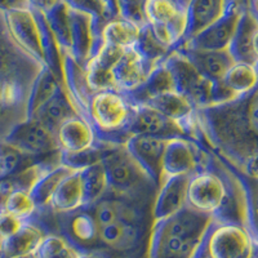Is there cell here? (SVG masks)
<instances>
[{
  "label": "cell",
  "instance_id": "1f68e13d",
  "mask_svg": "<svg viewBox=\"0 0 258 258\" xmlns=\"http://www.w3.org/2000/svg\"><path fill=\"white\" fill-rule=\"evenodd\" d=\"M3 209L24 221H29L39 211L31 194L22 190L11 191L4 199Z\"/></svg>",
  "mask_w": 258,
  "mask_h": 258
},
{
  "label": "cell",
  "instance_id": "f35d334b",
  "mask_svg": "<svg viewBox=\"0 0 258 258\" xmlns=\"http://www.w3.org/2000/svg\"><path fill=\"white\" fill-rule=\"evenodd\" d=\"M107 7H109L110 12H111L112 17H120V9H119V3H117V0H103Z\"/></svg>",
  "mask_w": 258,
  "mask_h": 258
},
{
  "label": "cell",
  "instance_id": "e575fe53",
  "mask_svg": "<svg viewBox=\"0 0 258 258\" xmlns=\"http://www.w3.org/2000/svg\"><path fill=\"white\" fill-rule=\"evenodd\" d=\"M91 208L93 209L94 220H96L97 225L100 226V227L110 225V223L119 220V212H117L116 200L106 199L105 197L103 199L98 200V202H97L93 207H91Z\"/></svg>",
  "mask_w": 258,
  "mask_h": 258
},
{
  "label": "cell",
  "instance_id": "6da1fadb",
  "mask_svg": "<svg viewBox=\"0 0 258 258\" xmlns=\"http://www.w3.org/2000/svg\"><path fill=\"white\" fill-rule=\"evenodd\" d=\"M199 144L244 177H258V84L229 102L198 110Z\"/></svg>",
  "mask_w": 258,
  "mask_h": 258
},
{
  "label": "cell",
  "instance_id": "52a82bcc",
  "mask_svg": "<svg viewBox=\"0 0 258 258\" xmlns=\"http://www.w3.org/2000/svg\"><path fill=\"white\" fill-rule=\"evenodd\" d=\"M209 158V150L192 138H168L161 159L163 173L160 186L170 177L194 176L202 170L208 169Z\"/></svg>",
  "mask_w": 258,
  "mask_h": 258
},
{
  "label": "cell",
  "instance_id": "ab89813d",
  "mask_svg": "<svg viewBox=\"0 0 258 258\" xmlns=\"http://www.w3.org/2000/svg\"><path fill=\"white\" fill-rule=\"evenodd\" d=\"M253 49H254L255 56H257V58H258V29H257V31H255L254 36H253Z\"/></svg>",
  "mask_w": 258,
  "mask_h": 258
},
{
  "label": "cell",
  "instance_id": "7402d4cb",
  "mask_svg": "<svg viewBox=\"0 0 258 258\" xmlns=\"http://www.w3.org/2000/svg\"><path fill=\"white\" fill-rule=\"evenodd\" d=\"M258 29V18L249 9H244L239 26L230 45V52L236 62L258 64V58L253 49V36Z\"/></svg>",
  "mask_w": 258,
  "mask_h": 258
},
{
  "label": "cell",
  "instance_id": "8fae6325",
  "mask_svg": "<svg viewBox=\"0 0 258 258\" xmlns=\"http://www.w3.org/2000/svg\"><path fill=\"white\" fill-rule=\"evenodd\" d=\"M244 8L239 3H235L227 9V12L213 25L202 31L190 40L182 41L176 48L181 49L199 50H225L229 49L235 32L243 16Z\"/></svg>",
  "mask_w": 258,
  "mask_h": 258
},
{
  "label": "cell",
  "instance_id": "5b68a950",
  "mask_svg": "<svg viewBox=\"0 0 258 258\" xmlns=\"http://www.w3.org/2000/svg\"><path fill=\"white\" fill-rule=\"evenodd\" d=\"M167 68L176 80L177 92L186 96L197 110L216 105V91L218 83L204 77L185 53L174 48L164 59Z\"/></svg>",
  "mask_w": 258,
  "mask_h": 258
},
{
  "label": "cell",
  "instance_id": "603a6c76",
  "mask_svg": "<svg viewBox=\"0 0 258 258\" xmlns=\"http://www.w3.org/2000/svg\"><path fill=\"white\" fill-rule=\"evenodd\" d=\"M44 239L45 235L40 227L26 221L17 234L3 240V258H16L36 253Z\"/></svg>",
  "mask_w": 258,
  "mask_h": 258
},
{
  "label": "cell",
  "instance_id": "74e56055",
  "mask_svg": "<svg viewBox=\"0 0 258 258\" xmlns=\"http://www.w3.org/2000/svg\"><path fill=\"white\" fill-rule=\"evenodd\" d=\"M61 3V0H29L30 8L38 12L49 13L53 8H56L58 4Z\"/></svg>",
  "mask_w": 258,
  "mask_h": 258
},
{
  "label": "cell",
  "instance_id": "4dcf8cb0",
  "mask_svg": "<svg viewBox=\"0 0 258 258\" xmlns=\"http://www.w3.org/2000/svg\"><path fill=\"white\" fill-rule=\"evenodd\" d=\"M74 216L70 221V231L80 243H92L98 239L100 226L97 225L93 213L87 211V207L73 212Z\"/></svg>",
  "mask_w": 258,
  "mask_h": 258
},
{
  "label": "cell",
  "instance_id": "f1b7e54d",
  "mask_svg": "<svg viewBox=\"0 0 258 258\" xmlns=\"http://www.w3.org/2000/svg\"><path fill=\"white\" fill-rule=\"evenodd\" d=\"M61 87L63 85L53 74V71L48 68L43 69L32 91L31 102H30V119L38 114L39 110L59 91Z\"/></svg>",
  "mask_w": 258,
  "mask_h": 258
},
{
  "label": "cell",
  "instance_id": "cb8c5ba5",
  "mask_svg": "<svg viewBox=\"0 0 258 258\" xmlns=\"http://www.w3.org/2000/svg\"><path fill=\"white\" fill-rule=\"evenodd\" d=\"M141 27L125 18H112L101 27V44L112 45L124 49L135 47L141 34Z\"/></svg>",
  "mask_w": 258,
  "mask_h": 258
},
{
  "label": "cell",
  "instance_id": "d590c367",
  "mask_svg": "<svg viewBox=\"0 0 258 258\" xmlns=\"http://www.w3.org/2000/svg\"><path fill=\"white\" fill-rule=\"evenodd\" d=\"M117 3H119L121 18L132 21L140 26L146 25V18H145L146 0H117Z\"/></svg>",
  "mask_w": 258,
  "mask_h": 258
},
{
  "label": "cell",
  "instance_id": "4fadbf2b",
  "mask_svg": "<svg viewBox=\"0 0 258 258\" xmlns=\"http://www.w3.org/2000/svg\"><path fill=\"white\" fill-rule=\"evenodd\" d=\"M154 70L135 47L126 48L115 62L111 74L116 91L128 94L140 88Z\"/></svg>",
  "mask_w": 258,
  "mask_h": 258
},
{
  "label": "cell",
  "instance_id": "2e32d148",
  "mask_svg": "<svg viewBox=\"0 0 258 258\" xmlns=\"http://www.w3.org/2000/svg\"><path fill=\"white\" fill-rule=\"evenodd\" d=\"M191 176H176L165 179L156 192L154 217L155 221L173 216L187 206V187Z\"/></svg>",
  "mask_w": 258,
  "mask_h": 258
},
{
  "label": "cell",
  "instance_id": "9a60e30c",
  "mask_svg": "<svg viewBox=\"0 0 258 258\" xmlns=\"http://www.w3.org/2000/svg\"><path fill=\"white\" fill-rule=\"evenodd\" d=\"M57 142L62 153H82L96 145L97 135L94 128L84 116H73L59 125Z\"/></svg>",
  "mask_w": 258,
  "mask_h": 258
},
{
  "label": "cell",
  "instance_id": "ba28073f",
  "mask_svg": "<svg viewBox=\"0 0 258 258\" xmlns=\"http://www.w3.org/2000/svg\"><path fill=\"white\" fill-rule=\"evenodd\" d=\"M145 18L155 38L169 49L178 47L185 39L188 26L187 9L172 0H146Z\"/></svg>",
  "mask_w": 258,
  "mask_h": 258
},
{
  "label": "cell",
  "instance_id": "b9f144b4",
  "mask_svg": "<svg viewBox=\"0 0 258 258\" xmlns=\"http://www.w3.org/2000/svg\"><path fill=\"white\" fill-rule=\"evenodd\" d=\"M249 11H252V12L255 15V17L258 18V0H252Z\"/></svg>",
  "mask_w": 258,
  "mask_h": 258
},
{
  "label": "cell",
  "instance_id": "ee69618b",
  "mask_svg": "<svg viewBox=\"0 0 258 258\" xmlns=\"http://www.w3.org/2000/svg\"><path fill=\"white\" fill-rule=\"evenodd\" d=\"M77 258H103L101 255L96 254H84V255H77Z\"/></svg>",
  "mask_w": 258,
  "mask_h": 258
},
{
  "label": "cell",
  "instance_id": "f546056e",
  "mask_svg": "<svg viewBox=\"0 0 258 258\" xmlns=\"http://www.w3.org/2000/svg\"><path fill=\"white\" fill-rule=\"evenodd\" d=\"M135 48L144 57L145 61L154 69L164 61L169 56V53L173 50L161 44L155 38L149 25H144L141 27V34H140V38H138Z\"/></svg>",
  "mask_w": 258,
  "mask_h": 258
},
{
  "label": "cell",
  "instance_id": "ac0fdd59",
  "mask_svg": "<svg viewBox=\"0 0 258 258\" xmlns=\"http://www.w3.org/2000/svg\"><path fill=\"white\" fill-rule=\"evenodd\" d=\"M176 49L185 53L204 77L216 83L221 82L232 64L236 63L230 49L199 50L181 49V48H176Z\"/></svg>",
  "mask_w": 258,
  "mask_h": 258
},
{
  "label": "cell",
  "instance_id": "e0dca14e",
  "mask_svg": "<svg viewBox=\"0 0 258 258\" xmlns=\"http://www.w3.org/2000/svg\"><path fill=\"white\" fill-rule=\"evenodd\" d=\"M239 0H191L188 4V26L185 40L194 39L200 32L208 29L216 21L220 20L227 9ZM241 6V4H240Z\"/></svg>",
  "mask_w": 258,
  "mask_h": 258
},
{
  "label": "cell",
  "instance_id": "5bb4252c",
  "mask_svg": "<svg viewBox=\"0 0 258 258\" xmlns=\"http://www.w3.org/2000/svg\"><path fill=\"white\" fill-rule=\"evenodd\" d=\"M168 138L156 137V136H135L129 138L126 147L137 159V161L146 170L149 176L154 179L156 186L161 182V159L164 153L165 142Z\"/></svg>",
  "mask_w": 258,
  "mask_h": 258
},
{
  "label": "cell",
  "instance_id": "277c9868",
  "mask_svg": "<svg viewBox=\"0 0 258 258\" xmlns=\"http://www.w3.org/2000/svg\"><path fill=\"white\" fill-rule=\"evenodd\" d=\"M133 112V103L124 93L116 91L97 92L88 105V120L97 140L107 144H126L124 129Z\"/></svg>",
  "mask_w": 258,
  "mask_h": 258
},
{
  "label": "cell",
  "instance_id": "d4e9b609",
  "mask_svg": "<svg viewBox=\"0 0 258 258\" xmlns=\"http://www.w3.org/2000/svg\"><path fill=\"white\" fill-rule=\"evenodd\" d=\"M221 83L235 98L248 93L258 84V64L236 62L226 73Z\"/></svg>",
  "mask_w": 258,
  "mask_h": 258
},
{
  "label": "cell",
  "instance_id": "8992f818",
  "mask_svg": "<svg viewBox=\"0 0 258 258\" xmlns=\"http://www.w3.org/2000/svg\"><path fill=\"white\" fill-rule=\"evenodd\" d=\"M4 13L9 31L17 44L47 68L49 26L44 13L31 8L13 9Z\"/></svg>",
  "mask_w": 258,
  "mask_h": 258
},
{
  "label": "cell",
  "instance_id": "8d00e7d4",
  "mask_svg": "<svg viewBox=\"0 0 258 258\" xmlns=\"http://www.w3.org/2000/svg\"><path fill=\"white\" fill-rule=\"evenodd\" d=\"M25 223L26 221L16 217L6 209H0V239L6 240L12 238L13 235L17 234L24 227Z\"/></svg>",
  "mask_w": 258,
  "mask_h": 258
},
{
  "label": "cell",
  "instance_id": "f6af8a7d",
  "mask_svg": "<svg viewBox=\"0 0 258 258\" xmlns=\"http://www.w3.org/2000/svg\"><path fill=\"white\" fill-rule=\"evenodd\" d=\"M0 258H3V240L0 239Z\"/></svg>",
  "mask_w": 258,
  "mask_h": 258
},
{
  "label": "cell",
  "instance_id": "30bf717a",
  "mask_svg": "<svg viewBox=\"0 0 258 258\" xmlns=\"http://www.w3.org/2000/svg\"><path fill=\"white\" fill-rule=\"evenodd\" d=\"M135 136H156V137H187V131L178 121H174L158 110L147 105H133V112L128 125L124 129V137L128 142Z\"/></svg>",
  "mask_w": 258,
  "mask_h": 258
},
{
  "label": "cell",
  "instance_id": "484cf974",
  "mask_svg": "<svg viewBox=\"0 0 258 258\" xmlns=\"http://www.w3.org/2000/svg\"><path fill=\"white\" fill-rule=\"evenodd\" d=\"M84 181V207H93L109 192V183L102 160L82 169Z\"/></svg>",
  "mask_w": 258,
  "mask_h": 258
},
{
  "label": "cell",
  "instance_id": "3957f363",
  "mask_svg": "<svg viewBox=\"0 0 258 258\" xmlns=\"http://www.w3.org/2000/svg\"><path fill=\"white\" fill-rule=\"evenodd\" d=\"M109 192L117 199L135 200L158 192V186L129 151L126 144H109L102 156Z\"/></svg>",
  "mask_w": 258,
  "mask_h": 258
},
{
  "label": "cell",
  "instance_id": "4316f807",
  "mask_svg": "<svg viewBox=\"0 0 258 258\" xmlns=\"http://www.w3.org/2000/svg\"><path fill=\"white\" fill-rule=\"evenodd\" d=\"M137 235L138 231L135 223L117 220L110 225L100 227L98 239L110 248L124 250L131 248L137 239Z\"/></svg>",
  "mask_w": 258,
  "mask_h": 258
},
{
  "label": "cell",
  "instance_id": "7c38bea8",
  "mask_svg": "<svg viewBox=\"0 0 258 258\" xmlns=\"http://www.w3.org/2000/svg\"><path fill=\"white\" fill-rule=\"evenodd\" d=\"M6 142L29 156L49 155L59 151L57 136L35 119H29L18 125Z\"/></svg>",
  "mask_w": 258,
  "mask_h": 258
},
{
  "label": "cell",
  "instance_id": "836d02e7",
  "mask_svg": "<svg viewBox=\"0 0 258 258\" xmlns=\"http://www.w3.org/2000/svg\"><path fill=\"white\" fill-rule=\"evenodd\" d=\"M244 185L248 198V229L258 243V177H244Z\"/></svg>",
  "mask_w": 258,
  "mask_h": 258
},
{
  "label": "cell",
  "instance_id": "60d3db41",
  "mask_svg": "<svg viewBox=\"0 0 258 258\" xmlns=\"http://www.w3.org/2000/svg\"><path fill=\"white\" fill-rule=\"evenodd\" d=\"M172 2H174L176 4H178L179 7H182V8H188V4L191 3V0H172Z\"/></svg>",
  "mask_w": 258,
  "mask_h": 258
},
{
  "label": "cell",
  "instance_id": "7bdbcfd3",
  "mask_svg": "<svg viewBox=\"0 0 258 258\" xmlns=\"http://www.w3.org/2000/svg\"><path fill=\"white\" fill-rule=\"evenodd\" d=\"M244 9H249L250 8V4H252V0H239Z\"/></svg>",
  "mask_w": 258,
  "mask_h": 258
},
{
  "label": "cell",
  "instance_id": "ffe728a7",
  "mask_svg": "<svg viewBox=\"0 0 258 258\" xmlns=\"http://www.w3.org/2000/svg\"><path fill=\"white\" fill-rule=\"evenodd\" d=\"M78 115H80V112L77 105L74 103L73 98L70 97L69 92L64 89V87H61L59 91L31 119H35V120L43 123L57 136L59 125L64 120H68L73 116H78Z\"/></svg>",
  "mask_w": 258,
  "mask_h": 258
},
{
  "label": "cell",
  "instance_id": "44dd1931",
  "mask_svg": "<svg viewBox=\"0 0 258 258\" xmlns=\"http://www.w3.org/2000/svg\"><path fill=\"white\" fill-rule=\"evenodd\" d=\"M174 91H177V85L173 74L163 61L150 73L146 82L140 88L125 94V96L133 105H144L155 97Z\"/></svg>",
  "mask_w": 258,
  "mask_h": 258
},
{
  "label": "cell",
  "instance_id": "83f0119b",
  "mask_svg": "<svg viewBox=\"0 0 258 258\" xmlns=\"http://www.w3.org/2000/svg\"><path fill=\"white\" fill-rule=\"evenodd\" d=\"M73 168L68 167L64 164H59L50 169L47 174L41 177L39 182L35 185V187L31 190V197L34 202L36 203L38 209H43L49 207L50 199H52L53 194L57 190L63 178L69 176L73 172Z\"/></svg>",
  "mask_w": 258,
  "mask_h": 258
},
{
  "label": "cell",
  "instance_id": "7a4b0ae2",
  "mask_svg": "<svg viewBox=\"0 0 258 258\" xmlns=\"http://www.w3.org/2000/svg\"><path fill=\"white\" fill-rule=\"evenodd\" d=\"M44 68L17 44L0 11V144L30 119L32 91Z\"/></svg>",
  "mask_w": 258,
  "mask_h": 258
},
{
  "label": "cell",
  "instance_id": "d6a6232c",
  "mask_svg": "<svg viewBox=\"0 0 258 258\" xmlns=\"http://www.w3.org/2000/svg\"><path fill=\"white\" fill-rule=\"evenodd\" d=\"M62 2L69 8L93 17L98 30H101V27L106 22H109L110 20L114 18L110 12L109 7L103 0H62Z\"/></svg>",
  "mask_w": 258,
  "mask_h": 258
},
{
  "label": "cell",
  "instance_id": "9c48e42d",
  "mask_svg": "<svg viewBox=\"0 0 258 258\" xmlns=\"http://www.w3.org/2000/svg\"><path fill=\"white\" fill-rule=\"evenodd\" d=\"M208 258H254L257 241L244 225L217 222L207 236Z\"/></svg>",
  "mask_w": 258,
  "mask_h": 258
},
{
  "label": "cell",
  "instance_id": "d6986e66",
  "mask_svg": "<svg viewBox=\"0 0 258 258\" xmlns=\"http://www.w3.org/2000/svg\"><path fill=\"white\" fill-rule=\"evenodd\" d=\"M84 207V181L82 169H75L59 183L53 194L49 208L56 213H71Z\"/></svg>",
  "mask_w": 258,
  "mask_h": 258
}]
</instances>
